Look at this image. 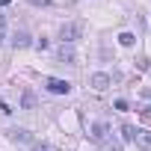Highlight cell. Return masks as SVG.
<instances>
[{
  "instance_id": "10",
  "label": "cell",
  "mask_w": 151,
  "mask_h": 151,
  "mask_svg": "<svg viewBox=\"0 0 151 151\" xmlns=\"http://www.w3.org/2000/svg\"><path fill=\"white\" fill-rule=\"evenodd\" d=\"M9 136H12L15 142H33V136H30L27 130H9Z\"/></svg>"
},
{
  "instance_id": "14",
  "label": "cell",
  "mask_w": 151,
  "mask_h": 151,
  "mask_svg": "<svg viewBox=\"0 0 151 151\" xmlns=\"http://www.w3.org/2000/svg\"><path fill=\"white\" fill-rule=\"evenodd\" d=\"M116 110H122V113H124V110H127V101H124V98H119V101H116Z\"/></svg>"
},
{
  "instance_id": "5",
  "label": "cell",
  "mask_w": 151,
  "mask_h": 151,
  "mask_svg": "<svg viewBox=\"0 0 151 151\" xmlns=\"http://www.w3.org/2000/svg\"><path fill=\"white\" fill-rule=\"evenodd\" d=\"M30 45H33V42H30V33H27V30H18V33L12 36V47H15V50H24V47H30Z\"/></svg>"
},
{
  "instance_id": "2",
  "label": "cell",
  "mask_w": 151,
  "mask_h": 151,
  "mask_svg": "<svg viewBox=\"0 0 151 151\" xmlns=\"http://www.w3.org/2000/svg\"><path fill=\"white\" fill-rule=\"evenodd\" d=\"M45 86H47L50 95H68V92H71V83H68V80H59V77H47Z\"/></svg>"
},
{
  "instance_id": "17",
  "label": "cell",
  "mask_w": 151,
  "mask_h": 151,
  "mask_svg": "<svg viewBox=\"0 0 151 151\" xmlns=\"http://www.w3.org/2000/svg\"><path fill=\"white\" fill-rule=\"evenodd\" d=\"M9 3H12V0H0V6H9Z\"/></svg>"
},
{
  "instance_id": "7",
  "label": "cell",
  "mask_w": 151,
  "mask_h": 151,
  "mask_svg": "<svg viewBox=\"0 0 151 151\" xmlns=\"http://www.w3.org/2000/svg\"><path fill=\"white\" fill-rule=\"evenodd\" d=\"M107 133H110V124H107V122H95V124H92V139L104 142V139H107Z\"/></svg>"
},
{
  "instance_id": "8",
  "label": "cell",
  "mask_w": 151,
  "mask_h": 151,
  "mask_svg": "<svg viewBox=\"0 0 151 151\" xmlns=\"http://www.w3.org/2000/svg\"><path fill=\"white\" fill-rule=\"evenodd\" d=\"M21 110H36V95L30 89H24V95H21Z\"/></svg>"
},
{
  "instance_id": "4",
  "label": "cell",
  "mask_w": 151,
  "mask_h": 151,
  "mask_svg": "<svg viewBox=\"0 0 151 151\" xmlns=\"http://www.w3.org/2000/svg\"><path fill=\"white\" fill-rule=\"evenodd\" d=\"M110 83H113V77H110V74H104V71H98V74H92V77H89V86H92L95 92H104Z\"/></svg>"
},
{
  "instance_id": "13",
  "label": "cell",
  "mask_w": 151,
  "mask_h": 151,
  "mask_svg": "<svg viewBox=\"0 0 151 151\" xmlns=\"http://www.w3.org/2000/svg\"><path fill=\"white\" fill-rule=\"evenodd\" d=\"M0 113H3V116H12V107H9L6 101H0Z\"/></svg>"
},
{
  "instance_id": "12",
  "label": "cell",
  "mask_w": 151,
  "mask_h": 151,
  "mask_svg": "<svg viewBox=\"0 0 151 151\" xmlns=\"http://www.w3.org/2000/svg\"><path fill=\"white\" fill-rule=\"evenodd\" d=\"M6 42V15H0V45Z\"/></svg>"
},
{
  "instance_id": "3",
  "label": "cell",
  "mask_w": 151,
  "mask_h": 151,
  "mask_svg": "<svg viewBox=\"0 0 151 151\" xmlns=\"http://www.w3.org/2000/svg\"><path fill=\"white\" fill-rule=\"evenodd\" d=\"M133 142H136V148H139V151H151V130H145V127H136V133H133Z\"/></svg>"
},
{
  "instance_id": "6",
  "label": "cell",
  "mask_w": 151,
  "mask_h": 151,
  "mask_svg": "<svg viewBox=\"0 0 151 151\" xmlns=\"http://www.w3.org/2000/svg\"><path fill=\"white\" fill-rule=\"evenodd\" d=\"M56 59L74 65V47H71V45H59V47H56Z\"/></svg>"
},
{
  "instance_id": "9",
  "label": "cell",
  "mask_w": 151,
  "mask_h": 151,
  "mask_svg": "<svg viewBox=\"0 0 151 151\" xmlns=\"http://www.w3.org/2000/svg\"><path fill=\"white\" fill-rule=\"evenodd\" d=\"M119 45H122V47H133V45H136V36H133L130 30H124V33H119Z\"/></svg>"
},
{
  "instance_id": "15",
  "label": "cell",
  "mask_w": 151,
  "mask_h": 151,
  "mask_svg": "<svg viewBox=\"0 0 151 151\" xmlns=\"http://www.w3.org/2000/svg\"><path fill=\"white\" fill-rule=\"evenodd\" d=\"M107 151H122V145H119V142H113V139H110V142H107Z\"/></svg>"
},
{
  "instance_id": "1",
  "label": "cell",
  "mask_w": 151,
  "mask_h": 151,
  "mask_svg": "<svg viewBox=\"0 0 151 151\" xmlns=\"http://www.w3.org/2000/svg\"><path fill=\"white\" fill-rule=\"evenodd\" d=\"M80 36H83V24H80V21H71V24H62V27H59L62 45H74Z\"/></svg>"
},
{
  "instance_id": "16",
  "label": "cell",
  "mask_w": 151,
  "mask_h": 151,
  "mask_svg": "<svg viewBox=\"0 0 151 151\" xmlns=\"http://www.w3.org/2000/svg\"><path fill=\"white\" fill-rule=\"evenodd\" d=\"M33 6H50V0H30Z\"/></svg>"
},
{
  "instance_id": "18",
  "label": "cell",
  "mask_w": 151,
  "mask_h": 151,
  "mask_svg": "<svg viewBox=\"0 0 151 151\" xmlns=\"http://www.w3.org/2000/svg\"><path fill=\"white\" fill-rule=\"evenodd\" d=\"M45 151H50V148H45Z\"/></svg>"
},
{
  "instance_id": "11",
  "label": "cell",
  "mask_w": 151,
  "mask_h": 151,
  "mask_svg": "<svg viewBox=\"0 0 151 151\" xmlns=\"http://www.w3.org/2000/svg\"><path fill=\"white\" fill-rule=\"evenodd\" d=\"M133 133H136L133 124H122V139H124V142H133Z\"/></svg>"
}]
</instances>
